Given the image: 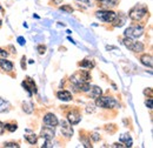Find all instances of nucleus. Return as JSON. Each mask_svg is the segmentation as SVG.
Returning a JSON list of instances; mask_svg holds the SVG:
<instances>
[{
	"label": "nucleus",
	"mask_w": 153,
	"mask_h": 148,
	"mask_svg": "<svg viewBox=\"0 0 153 148\" xmlns=\"http://www.w3.org/2000/svg\"><path fill=\"white\" fill-rule=\"evenodd\" d=\"M96 105L101 108H117L119 105L112 96H99L96 99Z\"/></svg>",
	"instance_id": "1"
},
{
	"label": "nucleus",
	"mask_w": 153,
	"mask_h": 148,
	"mask_svg": "<svg viewBox=\"0 0 153 148\" xmlns=\"http://www.w3.org/2000/svg\"><path fill=\"white\" fill-rule=\"evenodd\" d=\"M146 14H147V8L144 5H137V6H134L133 8L130 11V13H128L130 18L132 19V20H134V21H140Z\"/></svg>",
	"instance_id": "2"
},
{
	"label": "nucleus",
	"mask_w": 153,
	"mask_h": 148,
	"mask_svg": "<svg viewBox=\"0 0 153 148\" xmlns=\"http://www.w3.org/2000/svg\"><path fill=\"white\" fill-rule=\"evenodd\" d=\"M91 79V75L88 73V71L86 70H84V71H79V72H76V74H73L71 78H70V80H71V82L76 86V85H79V84H81V82H85V81H88Z\"/></svg>",
	"instance_id": "3"
},
{
	"label": "nucleus",
	"mask_w": 153,
	"mask_h": 148,
	"mask_svg": "<svg viewBox=\"0 0 153 148\" xmlns=\"http://www.w3.org/2000/svg\"><path fill=\"white\" fill-rule=\"evenodd\" d=\"M123 42L128 50H131L133 52H143L144 51V45L140 41H134L133 39H131V38L125 37Z\"/></svg>",
	"instance_id": "4"
},
{
	"label": "nucleus",
	"mask_w": 153,
	"mask_h": 148,
	"mask_svg": "<svg viewBox=\"0 0 153 148\" xmlns=\"http://www.w3.org/2000/svg\"><path fill=\"white\" fill-rule=\"evenodd\" d=\"M96 17L98 19H100L101 21H104V22H113L114 19L117 18V13H114L113 11L100 10V11H97Z\"/></svg>",
	"instance_id": "5"
},
{
	"label": "nucleus",
	"mask_w": 153,
	"mask_h": 148,
	"mask_svg": "<svg viewBox=\"0 0 153 148\" xmlns=\"http://www.w3.org/2000/svg\"><path fill=\"white\" fill-rule=\"evenodd\" d=\"M143 33H144V27L135 25V26H130L128 28H126V31H125L124 34H125V37H127V38L137 39V38L141 37Z\"/></svg>",
	"instance_id": "6"
},
{
	"label": "nucleus",
	"mask_w": 153,
	"mask_h": 148,
	"mask_svg": "<svg viewBox=\"0 0 153 148\" xmlns=\"http://www.w3.org/2000/svg\"><path fill=\"white\" fill-rule=\"evenodd\" d=\"M44 124L47 126V127H52V128H56V126H58L59 121H58L57 116L52 113H47L45 116H44Z\"/></svg>",
	"instance_id": "7"
},
{
	"label": "nucleus",
	"mask_w": 153,
	"mask_h": 148,
	"mask_svg": "<svg viewBox=\"0 0 153 148\" xmlns=\"http://www.w3.org/2000/svg\"><path fill=\"white\" fill-rule=\"evenodd\" d=\"M22 87H24L26 91H28L30 95H31L32 93H37V86H36V82H34L30 76H27V78L25 79V81H22Z\"/></svg>",
	"instance_id": "8"
},
{
	"label": "nucleus",
	"mask_w": 153,
	"mask_h": 148,
	"mask_svg": "<svg viewBox=\"0 0 153 148\" xmlns=\"http://www.w3.org/2000/svg\"><path fill=\"white\" fill-rule=\"evenodd\" d=\"M61 133L65 138L70 139L72 135H73V128H72V125L67 121H62L61 122Z\"/></svg>",
	"instance_id": "9"
},
{
	"label": "nucleus",
	"mask_w": 153,
	"mask_h": 148,
	"mask_svg": "<svg viewBox=\"0 0 153 148\" xmlns=\"http://www.w3.org/2000/svg\"><path fill=\"white\" fill-rule=\"evenodd\" d=\"M67 120H68V122H70L71 125H76V124L80 122V120H81V115L79 114V112L72 111L67 114Z\"/></svg>",
	"instance_id": "10"
},
{
	"label": "nucleus",
	"mask_w": 153,
	"mask_h": 148,
	"mask_svg": "<svg viewBox=\"0 0 153 148\" xmlns=\"http://www.w3.org/2000/svg\"><path fill=\"white\" fill-rule=\"evenodd\" d=\"M41 138L45 139V140H51L52 138H54V128L52 127H47L45 126L42 130H41Z\"/></svg>",
	"instance_id": "11"
},
{
	"label": "nucleus",
	"mask_w": 153,
	"mask_h": 148,
	"mask_svg": "<svg viewBox=\"0 0 153 148\" xmlns=\"http://www.w3.org/2000/svg\"><path fill=\"white\" fill-rule=\"evenodd\" d=\"M57 96L61 101H71L72 100V94L68 91H60V92H58Z\"/></svg>",
	"instance_id": "12"
},
{
	"label": "nucleus",
	"mask_w": 153,
	"mask_h": 148,
	"mask_svg": "<svg viewBox=\"0 0 153 148\" xmlns=\"http://www.w3.org/2000/svg\"><path fill=\"white\" fill-rule=\"evenodd\" d=\"M0 67L4 70V71H7V72H11L13 70V64L8 60H5V59H0Z\"/></svg>",
	"instance_id": "13"
},
{
	"label": "nucleus",
	"mask_w": 153,
	"mask_h": 148,
	"mask_svg": "<svg viewBox=\"0 0 153 148\" xmlns=\"http://www.w3.org/2000/svg\"><path fill=\"white\" fill-rule=\"evenodd\" d=\"M90 90H91V91H90V98H92V99H97V98H99V96L102 94L101 88L98 87V86H93V87L90 88Z\"/></svg>",
	"instance_id": "14"
},
{
	"label": "nucleus",
	"mask_w": 153,
	"mask_h": 148,
	"mask_svg": "<svg viewBox=\"0 0 153 148\" xmlns=\"http://www.w3.org/2000/svg\"><path fill=\"white\" fill-rule=\"evenodd\" d=\"M120 142H124L125 145V147H131L132 146V138L130 136V134H123L121 136H120Z\"/></svg>",
	"instance_id": "15"
},
{
	"label": "nucleus",
	"mask_w": 153,
	"mask_h": 148,
	"mask_svg": "<svg viewBox=\"0 0 153 148\" xmlns=\"http://www.w3.org/2000/svg\"><path fill=\"white\" fill-rule=\"evenodd\" d=\"M140 61H141L143 65L152 68V56H150V54H144V56L140 58Z\"/></svg>",
	"instance_id": "16"
},
{
	"label": "nucleus",
	"mask_w": 153,
	"mask_h": 148,
	"mask_svg": "<svg viewBox=\"0 0 153 148\" xmlns=\"http://www.w3.org/2000/svg\"><path fill=\"white\" fill-rule=\"evenodd\" d=\"M79 66L81 67V68H85V70H91V68H93L94 67V64L91 61V60H82L81 62H79Z\"/></svg>",
	"instance_id": "17"
},
{
	"label": "nucleus",
	"mask_w": 153,
	"mask_h": 148,
	"mask_svg": "<svg viewBox=\"0 0 153 148\" xmlns=\"http://www.w3.org/2000/svg\"><path fill=\"white\" fill-rule=\"evenodd\" d=\"M10 111V104L8 101L4 100L2 98H0V113H5V112Z\"/></svg>",
	"instance_id": "18"
},
{
	"label": "nucleus",
	"mask_w": 153,
	"mask_h": 148,
	"mask_svg": "<svg viewBox=\"0 0 153 148\" xmlns=\"http://www.w3.org/2000/svg\"><path fill=\"white\" fill-rule=\"evenodd\" d=\"M25 139L27 140V142H30L31 145H36L37 141H38V136L36 134H28L25 136Z\"/></svg>",
	"instance_id": "19"
},
{
	"label": "nucleus",
	"mask_w": 153,
	"mask_h": 148,
	"mask_svg": "<svg viewBox=\"0 0 153 148\" xmlns=\"http://www.w3.org/2000/svg\"><path fill=\"white\" fill-rule=\"evenodd\" d=\"M22 110L26 112V113H32L33 112V107H32V104H28V102H24L22 104Z\"/></svg>",
	"instance_id": "20"
},
{
	"label": "nucleus",
	"mask_w": 153,
	"mask_h": 148,
	"mask_svg": "<svg viewBox=\"0 0 153 148\" xmlns=\"http://www.w3.org/2000/svg\"><path fill=\"white\" fill-rule=\"evenodd\" d=\"M5 128L8 130L10 132H14V130H17L18 126L16 124H5Z\"/></svg>",
	"instance_id": "21"
},
{
	"label": "nucleus",
	"mask_w": 153,
	"mask_h": 148,
	"mask_svg": "<svg viewBox=\"0 0 153 148\" xmlns=\"http://www.w3.org/2000/svg\"><path fill=\"white\" fill-rule=\"evenodd\" d=\"M60 10H61V11H65V12H67V13H72V12H73V8H72L71 6H68V5L60 6Z\"/></svg>",
	"instance_id": "22"
},
{
	"label": "nucleus",
	"mask_w": 153,
	"mask_h": 148,
	"mask_svg": "<svg viewBox=\"0 0 153 148\" xmlns=\"http://www.w3.org/2000/svg\"><path fill=\"white\" fill-rule=\"evenodd\" d=\"M5 147H12V148H19V145L17 142H6L4 145Z\"/></svg>",
	"instance_id": "23"
},
{
	"label": "nucleus",
	"mask_w": 153,
	"mask_h": 148,
	"mask_svg": "<svg viewBox=\"0 0 153 148\" xmlns=\"http://www.w3.org/2000/svg\"><path fill=\"white\" fill-rule=\"evenodd\" d=\"M86 112H87L88 114H90V113H93V112H94V105H93V104H90V105H87Z\"/></svg>",
	"instance_id": "24"
},
{
	"label": "nucleus",
	"mask_w": 153,
	"mask_h": 148,
	"mask_svg": "<svg viewBox=\"0 0 153 148\" xmlns=\"http://www.w3.org/2000/svg\"><path fill=\"white\" fill-rule=\"evenodd\" d=\"M38 52H39V54H44L45 53V51H46V47L45 46H42V45H40V46H38Z\"/></svg>",
	"instance_id": "25"
},
{
	"label": "nucleus",
	"mask_w": 153,
	"mask_h": 148,
	"mask_svg": "<svg viewBox=\"0 0 153 148\" xmlns=\"http://www.w3.org/2000/svg\"><path fill=\"white\" fill-rule=\"evenodd\" d=\"M91 138L93 139V141H99L100 140V135L99 134H97V133H93V134H91Z\"/></svg>",
	"instance_id": "26"
},
{
	"label": "nucleus",
	"mask_w": 153,
	"mask_h": 148,
	"mask_svg": "<svg viewBox=\"0 0 153 148\" xmlns=\"http://www.w3.org/2000/svg\"><path fill=\"white\" fill-rule=\"evenodd\" d=\"M25 60H26V58L22 56V58H21V68H22V70L26 68V62H25Z\"/></svg>",
	"instance_id": "27"
},
{
	"label": "nucleus",
	"mask_w": 153,
	"mask_h": 148,
	"mask_svg": "<svg viewBox=\"0 0 153 148\" xmlns=\"http://www.w3.org/2000/svg\"><path fill=\"white\" fill-rule=\"evenodd\" d=\"M146 106H147V108H150V110L152 108V99H151V98H150L149 100H146Z\"/></svg>",
	"instance_id": "28"
},
{
	"label": "nucleus",
	"mask_w": 153,
	"mask_h": 148,
	"mask_svg": "<svg viewBox=\"0 0 153 148\" xmlns=\"http://www.w3.org/2000/svg\"><path fill=\"white\" fill-rule=\"evenodd\" d=\"M5 132V125L2 122H0V135H2Z\"/></svg>",
	"instance_id": "29"
},
{
	"label": "nucleus",
	"mask_w": 153,
	"mask_h": 148,
	"mask_svg": "<svg viewBox=\"0 0 153 148\" xmlns=\"http://www.w3.org/2000/svg\"><path fill=\"white\" fill-rule=\"evenodd\" d=\"M18 42H19V45L24 46V45H25V39H24L22 37H19L18 38Z\"/></svg>",
	"instance_id": "30"
},
{
	"label": "nucleus",
	"mask_w": 153,
	"mask_h": 148,
	"mask_svg": "<svg viewBox=\"0 0 153 148\" xmlns=\"http://www.w3.org/2000/svg\"><path fill=\"white\" fill-rule=\"evenodd\" d=\"M0 56H8V53L5 51V50H2V48H0Z\"/></svg>",
	"instance_id": "31"
},
{
	"label": "nucleus",
	"mask_w": 153,
	"mask_h": 148,
	"mask_svg": "<svg viewBox=\"0 0 153 148\" xmlns=\"http://www.w3.org/2000/svg\"><path fill=\"white\" fill-rule=\"evenodd\" d=\"M42 147H53V145H51L50 140H46V144H45V145H44Z\"/></svg>",
	"instance_id": "32"
},
{
	"label": "nucleus",
	"mask_w": 153,
	"mask_h": 148,
	"mask_svg": "<svg viewBox=\"0 0 153 148\" xmlns=\"http://www.w3.org/2000/svg\"><path fill=\"white\" fill-rule=\"evenodd\" d=\"M113 147H124V145H120V144H118V142H117V144L113 145Z\"/></svg>",
	"instance_id": "33"
},
{
	"label": "nucleus",
	"mask_w": 153,
	"mask_h": 148,
	"mask_svg": "<svg viewBox=\"0 0 153 148\" xmlns=\"http://www.w3.org/2000/svg\"><path fill=\"white\" fill-rule=\"evenodd\" d=\"M106 48H107V50H115L117 47H114V46H107Z\"/></svg>",
	"instance_id": "34"
},
{
	"label": "nucleus",
	"mask_w": 153,
	"mask_h": 148,
	"mask_svg": "<svg viewBox=\"0 0 153 148\" xmlns=\"http://www.w3.org/2000/svg\"><path fill=\"white\" fill-rule=\"evenodd\" d=\"M79 1H84V2H86V4H88V0H79Z\"/></svg>",
	"instance_id": "35"
},
{
	"label": "nucleus",
	"mask_w": 153,
	"mask_h": 148,
	"mask_svg": "<svg viewBox=\"0 0 153 148\" xmlns=\"http://www.w3.org/2000/svg\"><path fill=\"white\" fill-rule=\"evenodd\" d=\"M97 1H102V2H106L107 0H97Z\"/></svg>",
	"instance_id": "36"
}]
</instances>
